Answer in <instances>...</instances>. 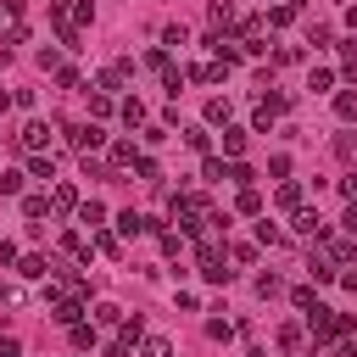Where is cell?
<instances>
[{"mask_svg":"<svg viewBox=\"0 0 357 357\" xmlns=\"http://www.w3.org/2000/svg\"><path fill=\"white\" fill-rule=\"evenodd\" d=\"M257 296H279V279L273 273H257Z\"/></svg>","mask_w":357,"mask_h":357,"instance_id":"38","label":"cell"},{"mask_svg":"<svg viewBox=\"0 0 357 357\" xmlns=\"http://www.w3.org/2000/svg\"><path fill=\"white\" fill-rule=\"evenodd\" d=\"M67 145H73L78 156H89V151H100V145H106V128H100L95 117H89V123H73V128H67Z\"/></svg>","mask_w":357,"mask_h":357,"instance_id":"1","label":"cell"},{"mask_svg":"<svg viewBox=\"0 0 357 357\" xmlns=\"http://www.w3.org/2000/svg\"><path fill=\"white\" fill-rule=\"evenodd\" d=\"M67 17H73V28H78V33H84V28H89V22H95V0H78V6H73V11H67Z\"/></svg>","mask_w":357,"mask_h":357,"instance_id":"16","label":"cell"},{"mask_svg":"<svg viewBox=\"0 0 357 357\" xmlns=\"http://www.w3.org/2000/svg\"><path fill=\"white\" fill-rule=\"evenodd\" d=\"M11 301H17V290H11V284H0V307H11Z\"/></svg>","mask_w":357,"mask_h":357,"instance_id":"43","label":"cell"},{"mask_svg":"<svg viewBox=\"0 0 357 357\" xmlns=\"http://www.w3.org/2000/svg\"><path fill=\"white\" fill-rule=\"evenodd\" d=\"M95 318H100V324H123V307H117V301H95Z\"/></svg>","mask_w":357,"mask_h":357,"instance_id":"25","label":"cell"},{"mask_svg":"<svg viewBox=\"0 0 357 357\" xmlns=\"http://www.w3.org/2000/svg\"><path fill=\"white\" fill-rule=\"evenodd\" d=\"M117 329H123V340H128V346H134V340H139V335H145V324H139V318H123V324H117Z\"/></svg>","mask_w":357,"mask_h":357,"instance_id":"34","label":"cell"},{"mask_svg":"<svg viewBox=\"0 0 357 357\" xmlns=\"http://www.w3.org/2000/svg\"><path fill=\"white\" fill-rule=\"evenodd\" d=\"M184 145H190V151H206L212 134H206V128H184Z\"/></svg>","mask_w":357,"mask_h":357,"instance_id":"28","label":"cell"},{"mask_svg":"<svg viewBox=\"0 0 357 357\" xmlns=\"http://www.w3.org/2000/svg\"><path fill=\"white\" fill-rule=\"evenodd\" d=\"M134 173H139V178H145V184H156V178H162V167H156V162H151V156H139V162H134Z\"/></svg>","mask_w":357,"mask_h":357,"instance_id":"29","label":"cell"},{"mask_svg":"<svg viewBox=\"0 0 357 357\" xmlns=\"http://www.w3.org/2000/svg\"><path fill=\"white\" fill-rule=\"evenodd\" d=\"M340 284H346V290H351V296H357V273H340Z\"/></svg>","mask_w":357,"mask_h":357,"instance_id":"44","label":"cell"},{"mask_svg":"<svg viewBox=\"0 0 357 357\" xmlns=\"http://www.w3.org/2000/svg\"><path fill=\"white\" fill-rule=\"evenodd\" d=\"M117 112H123V123H128V128H139V123H145V106H139V100H134V95H128V100H123V106H117Z\"/></svg>","mask_w":357,"mask_h":357,"instance_id":"19","label":"cell"},{"mask_svg":"<svg viewBox=\"0 0 357 357\" xmlns=\"http://www.w3.org/2000/svg\"><path fill=\"white\" fill-rule=\"evenodd\" d=\"M22 173H28V178H39V184H50V178H56V162H50V156H28V167H22Z\"/></svg>","mask_w":357,"mask_h":357,"instance_id":"8","label":"cell"},{"mask_svg":"<svg viewBox=\"0 0 357 357\" xmlns=\"http://www.w3.org/2000/svg\"><path fill=\"white\" fill-rule=\"evenodd\" d=\"M340 195H346V201H357V167H351V173L340 178Z\"/></svg>","mask_w":357,"mask_h":357,"instance_id":"40","label":"cell"},{"mask_svg":"<svg viewBox=\"0 0 357 357\" xmlns=\"http://www.w3.org/2000/svg\"><path fill=\"white\" fill-rule=\"evenodd\" d=\"M335 151H340L346 162H357V139H351V134H340V139H335Z\"/></svg>","mask_w":357,"mask_h":357,"instance_id":"39","label":"cell"},{"mask_svg":"<svg viewBox=\"0 0 357 357\" xmlns=\"http://www.w3.org/2000/svg\"><path fill=\"white\" fill-rule=\"evenodd\" d=\"M89 117H95V123H100V117H112V95H100V89H95V95H89Z\"/></svg>","mask_w":357,"mask_h":357,"instance_id":"21","label":"cell"},{"mask_svg":"<svg viewBox=\"0 0 357 357\" xmlns=\"http://www.w3.org/2000/svg\"><path fill=\"white\" fill-rule=\"evenodd\" d=\"M335 357H357V346H335Z\"/></svg>","mask_w":357,"mask_h":357,"instance_id":"45","label":"cell"},{"mask_svg":"<svg viewBox=\"0 0 357 357\" xmlns=\"http://www.w3.org/2000/svg\"><path fill=\"white\" fill-rule=\"evenodd\" d=\"M128 73H134V61H117V67H100V73H95V84H100V95H117V89L128 84Z\"/></svg>","mask_w":357,"mask_h":357,"instance_id":"3","label":"cell"},{"mask_svg":"<svg viewBox=\"0 0 357 357\" xmlns=\"http://www.w3.org/2000/svg\"><path fill=\"white\" fill-rule=\"evenodd\" d=\"M22 178H28V173H0V195H17V190H22Z\"/></svg>","mask_w":357,"mask_h":357,"instance_id":"36","label":"cell"},{"mask_svg":"<svg viewBox=\"0 0 357 357\" xmlns=\"http://www.w3.org/2000/svg\"><path fill=\"white\" fill-rule=\"evenodd\" d=\"M290 229H296V234H301V240H324V218H318V212H312V206H301V212H296V218H290Z\"/></svg>","mask_w":357,"mask_h":357,"instance_id":"5","label":"cell"},{"mask_svg":"<svg viewBox=\"0 0 357 357\" xmlns=\"http://www.w3.org/2000/svg\"><path fill=\"white\" fill-rule=\"evenodd\" d=\"M78 223H89V229L100 234V223H106V206H100V201H84V206H78Z\"/></svg>","mask_w":357,"mask_h":357,"instance_id":"13","label":"cell"},{"mask_svg":"<svg viewBox=\"0 0 357 357\" xmlns=\"http://www.w3.org/2000/svg\"><path fill=\"white\" fill-rule=\"evenodd\" d=\"M106 357H134V351H128V340H112V346H106Z\"/></svg>","mask_w":357,"mask_h":357,"instance_id":"42","label":"cell"},{"mask_svg":"<svg viewBox=\"0 0 357 357\" xmlns=\"http://www.w3.org/2000/svg\"><path fill=\"white\" fill-rule=\"evenodd\" d=\"M307 89H312V95H329V89H335V73H329V67H312V73H307Z\"/></svg>","mask_w":357,"mask_h":357,"instance_id":"10","label":"cell"},{"mask_svg":"<svg viewBox=\"0 0 357 357\" xmlns=\"http://www.w3.org/2000/svg\"><path fill=\"white\" fill-rule=\"evenodd\" d=\"M78 318H84V301H78V296L56 301V324H78Z\"/></svg>","mask_w":357,"mask_h":357,"instance_id":"14","label":"cell"},{"mask_svg":"<svg viewBox=\"0 0 357 357\" xmlns=\"http://www.w3.org/2000/svg\"><path fill=\"white\" fill-rule=\"evenodd\" d=\"M346 22H351V28H357V6H351V11H346Z\"/></svg>","mask_w":357,"mask_h":357,"instance_id":"46","label":"cell"},{"mask_svg":"<svg viewBox=\"0 0 357 357\" xmlns=\"http://www.w3.org/2000/svg\"><path fill=\"white\" fill-rule=\"evenodd\" d=\"M257 240H262V245H279V223L262 218V223H257Z\"/></svg>","mask_w":357,"mask_h":357,"instance_id":"33","label":"cell"},{"mask_svg":"<svg viewBox=\"0 0 357 357\" xmlns=\"http://www.w3.org/2000/svg\"><path fill=\"white\" fill-rule=\"evenodd\" d=\"M273 6H284V0H273Z\"/></svg>","mask_w":357,"mask_h":357,"instance_id":"47","label":"cell"},{"mask_svg":"<svg viewBox=\"0 0 357 357\" xmlns=\"http://www.w3.org/2000/svg\"><path fill=\"white\" fill-rule=\"evenodd\" d=\"M279 112H284V95H268V100L251 112V128H257V134H268V128L279 123Z\"/></svg>","mask_w":357,"mask_h":357,"instance_id":"4","label":"cell"},{"mask_svg":"<svg viewBox=\"0 0 357 357\" xmlns=\"http://www.w3.org/2000/svg\"><path fill=\"white\" fill-rule=\"evenodd\" d=\"M39 145H50V123H39V117H33V123H22V151H33V156H39Z\"/></svg>","mask_w":357,"mask_h":357,"instance_id":"6","label":"cell"},{"mask_svg":"<svg viewBox=\"0 0 357 357\" xmlns=\"http://www.w3.org/2000/svg\"><path fill=\"white\" fill-rule=\"evenodd\" d=\"M134 162H139V151H134L128 139H117V145H112V167H134Z\"/></svg>","mask_w":357,"mask_h":357,"instance_id":"17","label":"cell"},{"mask_svg":"<svg viewBox=\"0 0 357 357\" xmlns=\"http://www.w3.org/2000/svg\"><path fill=\"white\" fill-rule=\"evenodd\" d=\"M45 212H50L45 195H22V218H45Z\"/></svg>","mask_w":357,"mask_h":357,"instance_id":"23","label":"cell"},{"mask_svg":"<svg viewBox=\"0 0 357 357\" xmlns=\"http://www.w3.org/2000/svg\"><path fill=\"white\" fill-rule=\"evenodd\" d=\"M162 84H167V95L178 100V89H184V73H178V67H167V73H162Z\"/></svg>","mask_w":357,"mask_h":357,"instance_id":"32","label":"cell"},{"mask_svg":"<svg viewBox=\"0 0 357 357\" xmlns=\"http://www.w3.org/2000/svg\"><path fill=\"white\" fill-rule=\"evenodd\" d=\"M201 279H206V284H229V268H223V251H218L212 240L201 245Z\"/></svg>","mask_w":357,"mask_h":357,"instance_id":"2","label":"cell"},{"mask_svg":"<svg viewBox=\"0 0 357 357\" xmlns=\"http://www.w3.org/2000/svg\"><path fill=\"white\" fill-rule=\"evenodd\" d=\"M279 206H284V212H301V184L284 178V184H279Z\"/></svg>","mask_w":357,"mask_h":357,"instance_id":"18","label":"cell"},{"mask_svg":"<svg viewBox=\"0 0 357 357\" xmlns=\"http://www.w3.org/2000/svg\"><path fill=\"white\" fill-rule=\"evenodd\" d=\"M67 335H73V346H95V329L78 318V324H67Z\"/></svg>","mask_w":357,"mask_h":357,"instance_id":"26","label":"cell"},{"mask_svg":"<svg viewBox=\"0 0 357 357\" xmlns=\"http://www.w3.org/2000/svg\"><path fill=\"white\" fill-rule=\"evenodd\" d=\"M184 45H190V28L184 22H167L162 28V50H184Z\"/></svg>","mask_w":357,"mask_h":357,"instance_id":"7","label":"cell"},{"mask_svg":"<svg viewBox=\"0 0 357 357\" xmlns=\"http://www.w3.org/2000/svg\"><path fill=\"white\" fill-rule=\"evenodd\" d=\"M61 245H67L73 257H84V262H89V240H84V234H61Z\"/></svg>","mask_w":357,"mask_h":357,"instance_id":"30","label":"cell"},{"mask_svg":"<svg viewBox=\"0 0 357 357\" xmlns=\"http://www.w3.org/2000/svg\"><path fill=\"white\" fill-rule=\"evenodd\" d=\"M268 22H273V28H290L296 11H290V6H268Z\"/></svg>","mask_w":357,"mask_h":357,"instance_id":"27","label":"cell"},{"mask_svg":"<svg viewBox=\"0 0 357 357\" xmlns=\"http://www.w3.org/2000/svg\"><path fill=\"white\" fill-rule=\"evenodd\" d=\"M335 117L340 123H357V89H340L335 95Z\"/></svg>","mask_w":357,"mask_h":357,"instance_id":"9","label":"cell"},{"mask_svg":"<svg viewBox=\"0 0 357 357\" xmlns=\"http://www.w3.org/2000/svg\"><path fill=\"white\" fill-rule=\"evenodd\" d=\"M240 212H245V218H262V195H257V190H240Z\"/></svg>","mask_w":357,"mask_h":357,"instance_id":"24","label":"cell"},{"mask_svg":"<svg viewBox=\"0 0 357 357\" xmlns=\"http://www.w3.org/2000/svg\"><path fill=\"white\" fill-rule=\"evenodd\" d=\"M229 335H234V329H229L223 318H206V340H229Z\"/></svg>","mask_w":357,"mask_h":357,"instance_id":"35","label":"cell"},{"mask_svg":"<svg viewBox=\"0 0 357 357\" xmlns=\"http://www.w3.org/2000/svg\"><path fill=\"white\" fill-rule=\"evenodd\" d=\"M78 206V190L73 184H56V195H50V212H73Z\"/></svg>","mask_w":357,"mask_h":357,"instance_id":"12","label":"cell"},{"mask_svg":"<svg viewBox=\"0 0 357 357\" xmlns=\"http://www.w3.org/2000/svg\"><path fill=\"white\" fill-rule=\"evenodd\" d=\"M340 229H346V234H351V240H357V201H351V206H346V218H340Z\"/></svg>","mask_w":357,"mask_h":357,"instance_id":"41","label":"cell"},{"mask_svg":"<svg viewBox=\"0 0 357 357\" xmlns=\"http://www.w3.org/2000/svg\"><path fill=\"white\" fill-rule=\"evenodd\" d=\"M139 357H173V340H167V335H145Z\"/></svg>","mask_w":357,"mask_h":357,"instance_id":"15","label":"cell"},{"mask_svg":"<svg viewBox=\"0 0 357 357\" xmlns=\"http://www.w3.org/2000/svg\"><path fill=\"white\" fill-rule=\"evenodd\" d=\"M229 17H234V0H212V22H218V28H223V22H229Z\"/></svg>","mask_w":357,"mask_h":357,"instance_id":"37","label":"cell"},{"mask_svg":"<svg viewBox=\"0 0 357 357\" xmlns=\"http://www.w3.org/2000/svg\"><path fill=\"white\" fill-rule=\"evenodd\" d=\"M17 273H22V279H45V273H50V262H45V257H22V268H17Z\"/></svg>","mask_w":357,"mask_h":357,"instance_id":"20","label":"cell"},{"mask_svg":"<svg viewBox=\"0 0 357 357\" xmlns=\"http://www.w3.org/2000/svg\"><path fill=\"white\" fill-rule=\"evenodd\" d=\"M229 117H234V106H229L223 95H218V100H206V123H212V128H218V123L229 128Z\"/></svg>","mask_w":357,"mask_h":357,"instance_id":"11","label":"cell"},{"mask_svg":"<svg viewBox=\"0 0 357 357\" xmlns=\"http://www.w3.org/2000/svg\"><path fill=\"white\" fill-rule=\"evenodd\" d=\"M223 151L240 156V151H245V128H223Z\"/></svg>","mask_w":357,"mask_h":357,"instance_id":"22","label":"cell"},{"mask_svg":"<svg viewBox=\"0 0 357 357\" xmlns=\"http://www.w3.org/2000/svg\"><path fill=\"white\" fill-rule=\"evenodd\" d=\"M307 273H312L318 284H329V279H340V273H335V262H307Z\"/></svg>","mask_w":357,"mask_h":357,"instance_id":"31","label":"cell"}]
</instances>
